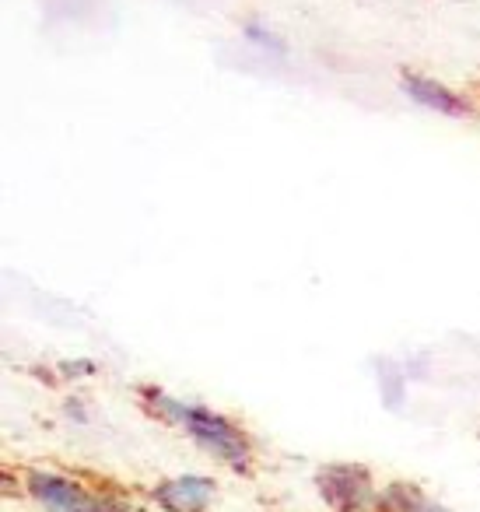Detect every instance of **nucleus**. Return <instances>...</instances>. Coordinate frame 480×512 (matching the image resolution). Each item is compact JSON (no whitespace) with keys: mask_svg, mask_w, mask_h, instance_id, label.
<instances>
[{"mask_svg":"<svg viewBox=\"0 0 480 512\" xmlns=\"http://www.w3.org/2000/svg\"><path fill=\"white\" fill-rule=\"evenodd\" d=\"M141 407L162 425L179 428L183 435H190L207 456H214L218 463L232 470H249L253 463V439L246 435V428L235 425L228 414L211 411L204 404H190V400L172 397L162 386H141L137 390Z\"/></svg>","mask_w":480,"mask_h":512,"instance_id":"obj_1","label":"nucleus"},{"mask_svg":"<svg viewBox=\"0 0 480 512\" xmlns=\"http://www.w3.org/2000/svg\"><path fill=\"white\" fill-rule=\"evenodd\" d=\"M319 498L330 505V512H375L379 495L372 470L361 463H326L316 470Z\"/></svg>","mask_w":480,"mask_h":512,"instance_id":"obj_2","label":"nucleus"},{"mask_svg":"<svg viewBox=\"0 0 480 512\" xmlns=\"http://www.w3.org/2000/svg\"><path fill=\"white\" fill-rule=\"evenodd\" d=\"M400 92L407 95L414 106L428 109V113H438V116H449V120H466V116H473V102L466 99L459 88H452L449 81L435 78V74L403 67Z\"/></svg>","mask_w":480,"mask_h":512,"instance_id":"obj_3","label":"nucleus"},{"mask_svg":"<svg viewBox=\"0 0 480 512\" xmlns=\"http://www.w3.org/2000/svg\"><path fill=\"white\" fill-rule=\"evenodd\" d=\"M25 491L43 505L46 512H95L99 502L85 491V484L60 470H29Z\"/></svg>","mask_w":480,"mask_h":512,"instance_id":"obj_4","label":"nucleus"},{"mask_svg":"<svg viewBox=\"0 0 480 512\" xmlns=\"http://www.w3.org/2000/svg\"><path fill=\"white\" fill-rule=\"evenodd\" d=\"M214 495H218V484L204 474H179L151 488L155 505H162L165 512H207Z\"/></svg>","mask_w":480,"mask_h":512,"instance_id":"obj_5","label":"nucleus"},{"mask_svg":"<svg viewBox=\"0 0 480 512\" xmlns=\"http://www.w3.org/2000/svg\"><path fill=\"white\" fill-rule=\"evenodd\" d=\"M379 509L382 512H445V509H438L417 484H403V481L389 484V488L382 491Z\"/></svg>","mask_w":480,"mask_h":512,"instance_id":"obj_6","label":"nucleus"},{"mask_svg":"<svg viewBox=\"0 0 480 512\" xmlns=\"http://www.w3.org/2000/svg\"><path fill=\"white\" fill-rule=\"evenodd\" d=\"M242 36H246V43H253L256 50H263V53H277V57H284V39L277 36L270 25H263V22H246L242 25Z\"/></svg>","mask_w":480,"mask_h":512,"instance_id":"obj_7","label":"nucleus"},{"mask_svg":"<svg viewBox=\"0 0 480 512\" xmlns=\"http://www.w3.org/2000/svg\"><path fill=\"white\" fill-rule=\"evenodd\" d=\"M379 386H382V400H386L389 407H400V404H403V386H407V376L400 372V365L386 362Z\"/></svg>","mask_w":480,"mask_h":512,"instance_id":"obj_8","label":"nucleus"}]
</instances>
